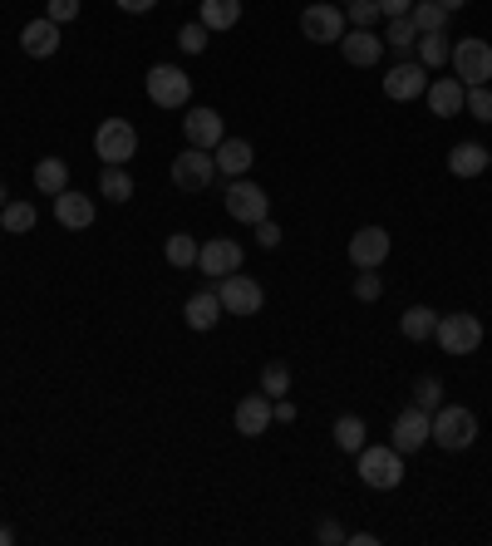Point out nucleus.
Listing matches in <instances>:
<instances>
[{
    "mask_svg": "<svg viewBox=\"0 0 492 546\" xmlns=\"http://www.w3.org/2000/svg\"><path fill=\"white\" fill-rule=\"evenodd\" d=\"M429 438L443 448V453H463V448H473V438H478V419H473V409H463V404H438V409H433V424H429Z\"/></svg>",
    "mask_w": 492,
    "mask_h": 546,
    "instance_id": "1",
    "label": "nucleus"
},
{
    "mask_svg": "<svg viewBox=\"0 0 492 546\" xmlns=\"http://www.w3.org/2000/svg\"><path fill=\"white\" fill-rule=\"evenodd\" d=\"M433 340L443 345V355H473V350L483 345V320H478V315H468V310L438 315Z\"/></svg>",
    "mask_w": 492,
    "mask_h": 546,
    "instance_id": "2",
    "label": "nucleus"
},
{
    "mask_svg": "<svg viewBox=\"0 0 492 546\" xmlns=\"http://www.w3.org/2000/svg\"><path fill=\"white\" fill-rule=\"evenodd\" d=\"M360 478L374 492H394L404 483V453L389 443V448H360Z\"/></svg>",
    "mask_w": 492,
    "mask_h": 546,
    "instance_id": "3",
    "label": "nucleus"
},
{
    "mask_svg": "<svg viewBox=\"0 0 492 546\" xmlns=\"http://www.w3.org/2000/svg\"><path fill=\"white\" fill-rule=\"evenodd\" d=\"M94 153L109 163V168H128V158L138 153V128L128 119H104L94 133Z\"/></svg>",
    "mask_w": 492,
    "mask_h": 546,
    "instance_id": "4",
    "label": "nucleus"
},
{
    "mask_svg": "<svg viewBox=\"0 0 492 546\" xmlns=\"http://www.w3.org/2000/svg\"><path fill=\"white\" fill-rule=\"evenodd\" d=\"M148 99L158 109H183L187 99H192V79H187L178 64H153L148 69Z\"/></svg>",
    "mask_w": 492,
    "mask_h": 546,
    "instance_id": "5",
    "label": "nucleus"
},
{
    "mask_svg": "<svg viewBox=\"0 0 492 546\" xmlns=\"http://www.w3.org/2000/svg\"><path fill=\"white\" fill-rule=\"evenodd\" d=\"M217 182V158L207 153V148H187L173 158V187H183V192H207Z\"/></svg>",
    "mask_w": 492,
    "mask_h": 546,
    "instance_id": "6",
    "label": "nucleus"
},
{
    "mask_svg": "<svg viewBox=\"0 0 492 546\" xmlns=\"http://www.w3.org/2000/svg\"><path fill=\"white\" fill-rule=\"evenodd\" d=\"M448 60H453L458 79H463L468 89H473V84H488V79H492V45H488V40H478V35H473V40H458Z\"/></svg>",
    "mask_w": 492,
    "mask_h": 546,
    "instance_id": "7",
    "label": "nucleus"
},
{
    "mask_svg": "<svg viewBox=\"0 0 492 546\" xmlns=\"http://www.w3.org/2000/svg\"><path fill=\"white\" fill-rule=\"evenodd\" d=\"M227 212L237 217V222H266L271 217V197L256 187V182H246V178H232L227 182Z\"/></svg>",
    "mask_w": 492,
    "mask_h": 546,
    "instance_id": "8",
    "label": "nucleus"
},
{
    "mask_svg": "<svg viewBox=\"0 0 492 546\" xmlns=\"http://www.w3.org/2000/svg\"><path fill=\"white\" fill-rule=\"evenodd\" d=\"M217 301H222V310H227V315H256V310L266 305V291H261L251 276L232 271V276H222V286H217Z\"/></svg>",
    "mask_w": 492,
    "mask_h": 546,
    "instance_id": "9",
    "label": "nucleus"
},
{
    "mask_svg": "<svg viewBox=\"0 0 492 546\" xmlns=\"http://www.w3.org/2000/svg\"><path fill=\"white\" fill-rule=\"evenodd\" d=\"M301 35L315 40V45H340V35H345V10H335V5H306V10H301Z\"/></svg>",
    "mask_w": 492,
    "mask_h": 546,
    "instance_id": "10",
    "label": "nucleus"
},
{
    "mask_svg": "<svg viewBox=\"0 0 492 546\" xmlns=\"http://www.w3.org/2000/svg\"><path fill=\"white\" fill-rule=\"evenodd\" d=\"M424 89H429V69H424V64H414V60L394 64V69L384 74V94H389V99H399V104L419 99Z\"/></svg>",
    "mask_w": 492,
    "mask_h": 546,
    "instance_id": "11",
    "label": "nucleus"
},
{
    "mask_svg": "<svg viewBox=\"0 0 492 546\" xmlns=\"http://www.w3.org/2000/svg\"><path fill=\"white\" fill-rule=\"evenodd\" d=\"M429 424H433L429 409L409 404V409L394 419V448H399V453H419V448L429 443Z\"/></svg>",
    "mask_w": 492,
    "mask_h": 546,
    "instance_id": "12",
    "label": "nucleus"
},
{
    "mask_svg": "<svg viewBox=\"0 0 492 546\" xmlns=\"http://www.w3.org/2000/svg\"><path fill=\"white\" fill-rule=\"evenodd\" d=\"M197 271L202 276H232V271H242V246L227 242V237H212V242L197 251Z\"/></svg>",
    "mask_w": 492,
    "mask_h": 546,
    "instance_id": "13",
    "label": "nucleus"
},
{
    "mask_svg": "<svg viewBox=\"0 0 492 546\" xmlns=\"http://www.w3.org/2000/svg\"><path fill=\"white\" fill-rule=\"evenodd\" d=\"M183 133H187V148H217L222 138H227V128H222V114L217 109H192L183 119Z\"/></svg>",
    "mask_w": 492,
    "mask_h": 546,
    "instance_id": "14",
    "label": "nucleus"
},
{
    "mask_svg": "<svg viewBox=\"0 0 492 546\" xmlns=\"http://www.w3.org/2000/svg\"><path fill=\"white\" fill-rule=\"evenodd\" d=\"M384 256H389V232H384V227H360V232L350 237V261H355L360 271L384 266Z\"/></svg>",
    "mask_w": 492,
    "mask_h": 546,
    "instance_id": "15",
    "label": "nucleus"
},
{
    "mask_svg": "<svg viewBox=\"0 0 492 546\" xmlns=\"http://www.w3.org/2000/svg\"><path fill=\"white\" fill-rule=\"evenodd\" d=\"M20 50H25L30 60H50V55L60 50V25H55L50 15H40V20H30V25L20 30Z\"/></svg>",
    "mask_w": 492,
    "mask_h": 546,
    "instance_id": "16",
    "label": "nucleus"
},
{
    "mask_svg": "<svg viewBox=\"0 0 492 546\" xmlns=\"http://www.w3.org/2000/svg\"><path fill=\"white\" fill-rule=\"evenodd\" d=\"M55 222L69 227V232L94 227V197H89V192H69V187H64L60 197H55Z\"/></svg>",
    "mask_w": 492,
    "mask_h": 546,
    "instance_id": "17",
    "label": "nucleus"
},
{
    "mask_svg": "<svg viewBox=\"0 0 492 546\" xmlns=\"http://www.w3.org/2000/svg\"><path fill=\"white\" fill-rule=\"evenodd\" d=\"M429 109L438 119H453V114H463V99H468V84L463 79H429Z\"/></svg>",
    "mask_w": 492,
    "mask_h": 546,
    "instance_id": "18",
    "label": "nucleus"
},
{
    "mask_svg": "<svg viewBox=\"0 0 492 546\" xmlns=\"http://www.w3.org/2000/svg\"><path fill=\"white\" fill-rule=\"evenodd\" d=\"M340 55L355 64V69H369V64H379V55H384V40L369 35V30H345L340 35Z\"/></svg>",
    "mask_w": 492,
    "mask_h": 546,
    "instance_id": "19",
    "label": "nucleus"
},
{
    "mask_svg": "<svg viewBox=\"0 0 492 546\" xmlns=\"http://www.w3.org/2000/svg\"><path fill=\"white\" fill-rule=\"evenodd\" d=\"M212 158H217V173H227V178H242L246 168L256 163V153H251L246 138H222V143L212 148Z\"/></svg>",
    "mask_w": 492,
    "mask_h": 546,
    "instance_id": "20",
    "label": "nucleus"
},
{
    "mask_svg": "<svg viewBox=\"0 0 492 546\" xmlns=\"http://www.w3.org/2000/svg\"><path fill=\"white\" fill-rule=\"evenodd\" d=\"M266 428H271V394H246L242 404H237V433L256 438Z\"/></svg>",
    "mask_w": 492,
    "mask_h": 546,
    "instance_id": "21",
    "label": "nucleus"
},
{
    "mask_svg": "<svg viewBox=\"0 0 492 546\" xmlns=\"http://www.w3.org/2000/svg\"><path fill=\"white\" fill-rule=\"evenodd\" d=\"M222 315H227V310L217 301V291H197V296H187V305H183V320L192 330H212Z\"/></svg>",
    "mask_w": 492,
    "mask_h": 546,
    "instance_id": "22",
    "label": "nucleus"
},
{
    "mask_svg": "<svg viewBox=\"0 0 492 546\" xmlns=\"http://www.w3.org/2000/svg\"><path fill=\"white\" fill-rule=\"evenodd\" d=\"M488 163H492V153L483 143H458V148L448 153V173H453V178H478Z\"/></svg>",
    "mask_w": 492,
    "mask_h": 546,
    "instance_id": "23",
    "label": "nucleus"
},
{
    "mask_svg": "<svg viewBox=\"0 0 492 546\" xmlns=\"http://www.w3.org/2000/svg\"><path fill=\"white\" fill-rule=\"evenodd\" d=\"M433 325H438V310H429V305H414V310H404V320H399L404 340H414V345L433 340Z\"/></svg>",
    "mask_w": 492,
    "mask_h": 546,
    "instance_id": "24",
    "label": "nucleus"
},
{
    "mask_svg": "<svg viewBox=\"0 0 492 546\" xmlns=\"http://www.w3.org/2000/svg\"><path fill=\"white\" fill-rule=\"evenodd\" d=\"M35 187L50 192V197H60L64 187H69V163L64 158H40L35 163Z\"/></svg>",
    "mask_w": 492,
    "mask_h": 546,
    "instance_id": "25",
    "label": "nucleus"
},
{
    "mask_svg": "<svg viewBox=\"0 0 492 546\" xmlns=\"http://www.w3.org/2000/svg\"><path fill=\"white\" fill-rule=\"evenodd\" d=\"M242 20V0H202V25L207 30H232Z\"/></svg>",
    "mask_w": 492,
    "mask_h": 546,
    "instance_id": "26",
    "label": "nucleus"
},
{
    "mask_svg": "<svg viewBox=\"0 0 492 546\" xmlns=\"http://www.w3.org/2000/svg\"><path fill=\"white\" fill-rule=\"evenodd\" d=\"M409 20H414L419 35H438V30L448 25V10H443L438 0H414V5H409Z\"/></svg>",
    "mask_w": 492,
    "mask_h": 546,
    "instance_id": "27",
    "label": "nucleus"
},
{
    "mask_svg": "<svg viewBox=\"0 0 492 546\" xmlns=\"http://www.w3.org/2000/svg\"><path fill=\"white\" fill-rule=\"evenodd\" d=\"M35 222H40V212H35L30 202H5V207H0V232H15V237H20V232H30Z\"/></svg>",
    "mask_w": 492,
    "mask_h": 546,
    "instance_id": "28",
    "label": "nucleus"
},
{
    "mask_svg": "<svg viewBox=\"0 0 492 546\" xmlns=\"http://www.w3.org/2000/svg\"><path fill=\"white\" fill-rule=\"evenodd\" d=\"M99 197H109V202H128V197H133V178H128V168H109V163H104V173H99Z\"/></svg>",
    "mask_w": 492,
    "mask_h": 546,
    "instance_id": "29",
    "label": "nucleus"
},
{
    "mask_svg": "<svg viewBox=\"0 0 492 546\" xmlns=\"http://www.w3.org/2000/svg\"><path fill=\"white\" fill-rule=\"evenodd\" d=\"M384 45H389V50H399V55H409V50L419 45V30H414V20H409V15L389 20V35H384Z\"/></svg>",
    "mask_w": 492,
    "mask_h": 546,
    "instance_id": "30",
    "label": "nucleus"
},
{
    "mask_svg": "<svg viewBox=\"0 0 492 546\" xmlns=\"http://www.w3.org/2000/svg\"><path fill=\"white\" fill-rule=\"evenodd\" d=\"M335 443H340L345 453H360V448H365V419H355V414L335 419Z\"/></svg>",
    "mask_w": 492,
    "mask_h": 546,
    "instance_id": "31",
    "label": "nucleus"
},
{
    "mask_svg": "<svg viewBox=\"0 0 492 546\" xmlns=\"http://www.w3.org/2000/svg\"><path fill=\"white\" fill-rule=\"evenodd\" d=\"M414 50H419V64H424V69H438V64L453 55V45L443 40V30H438V35H419V45H414Z\"/></svg>",
    "mask_w": 492,
    "mask_h": 546,
    "instance_id": "32",
    "label": "nucleus"
},
{
    "mask_svg": "<svg viewBox=\"0 0 492 546\" xmlns=\"http://www.w3.org/2000/svg\"><path fill=\"white\" fill-rule=\"evenodd\" d=\"M197 237H187V232H178V237H168V261L178 266V271H187V266H197Z\"/></svg>",
    "mask_w": 492,
    "mask_h": 546,
    "instance_id": "33",
    "label": "nucleus"
},
{
    "mask_svg": "<svg viewBox=\"0 0 492 546\" xmlns=\"http://www.w3.org/2000/svg\"><path fill=\"white\" fill-rule=\"evenodd\" d=\"M463 109H468L478 123H492V89H488V84H473V89H468V99H463Z\"/></svg>",
    "mask_w": 492,
    "mask_h": 546,
    "instance_id": "34",
    "label": "nucleus"
},
{
    "mask_svg": "<svg viewBox=\"0 0 492 546\" xmlns=\"http://www.w3.org/2000/svg\"><path fill=\"white\" fill-rule=\"evenodd\" d=\"M379 15H384V10H379V0H350V5H345V20H350L355 30H369Z\"/></svg>",
    "mask_w": 492,
    "mask_h": 546,
    "instance_id": "35",
    "label": "nucleus"
},
{
    "mask_svg": "<svg viewBox=\"0 0 492 546\" xmlns=\"http://www.w3.org/2000/svg\"><path fill=\"white\" fill-rule=\"evenodd\" d=\"M286 389H291V369L281 360L266 364V369H261V394H286Z\"/></svg>",
    "mask_w": 492,
    "mask_h": 546,
    "instance_id": "36",
    "label": "nucleus"
},
{
    "mask_svg": "<svg viewBox=\"0 0 492 546\" xmlns=\"http://www.w3.org/2000/svg\"><path fill=\"white\" fill-rule=\"evenodd\" d=\"M414 404H419V409H429V414L443 404V384H438L433 374H424V379L414 384Z\"/></svg>",
    "mask_w": 492,
    "mask_h": 546,
    "instance_id": "37",
    "label": "nucleus"
},
{
    "mask_svg": "<svg viewBox=\"0 0 492 546\" xmlns=\"http://www.w3.org/2000/svg\"><path fill=\"white\" fill-rule=\"evenodd\" d=\"M178 45H183L187 55H202V50H207V25H202V20H197V25H183V30H178Z\"/></svg>",
    "mask_w": 492,
    "mask_h": 546,
    "instance_id": "38",
    "label": "nucleus"
},
{
    "mask_svg": "<svg viewBox=\"0 0 492 546\" xmlns=\"http://www.w3.org/2000/svg\"><path fill=\"white\" fill-rule=\"evenodd\" d=\"M379 291H384V286H379L374 271H360V276H355V296H360V301H379Z\"/></svg>",
    "mask_w": 492,
    "mask_h": 546,
    "instance_id": "39",
    "label": "nucleus"
},
{
    "mask_svg": "<svg viewBox=\"0 0 492 546\" xmlns=\"http://www.w3.org/2000/svg\"><path fill=\"white\" fill-rule=\"evenodd\" d=\"M55 25H69L74 15H79V0H50V10H45Z\"/></svg>",
    "mask_w": 492,
    "mask_h": 546,
    "instance_id": "40",
    "label": "nucleus"
},
{
    "mask_svg": "<svg viewBox=\"0 0 492 546\" xmlns=\"http://www.w3.org/2000/svg\"><path fill=\"white\" fill-rule=\"evenodd\" d=\"M256 242L266 246V251H276V246H281V227H276L271 217H266V222H256Z\"/></svg>",
    "mask_w": 492,
    "mask_h": 546,
    "instance_id": "41",
    "label": "nucleus"
},
{
    "mask_svg": "<svg viewBox=\"0 0 492 546\" xmlns=\"http://www.w3.org/2000/svg\"><path fill=\"white\" fill-rule=\"evenodd\" d=\"M315 537H320V542H325V546L345 542V532H340V522H330V517H325V522H320V527H315Z\"/></svg>",
    "mask_w": 492,
    "mask_h": 546,
    "instance_id": "42",
    "label": "nucleus"
},
{
    "mask_svg": "<svg viewBox=\"0 0 492 546\" xmlns=\"http://www.w3.org/2000/svg\"><path fill=\"white\" fill-rule=\"evenodd\" d=\"M409 5H414V0H379V10H384L389 20H399V15H409Z\"/></svg>",
    "mask_w": 492,
    "mask_h": 546,
    "instance_id": "43",
    "label": "nucleus"
},
{
    "mask_svg": "<svg viewBox=\"0 0 492 546\" xmlns=\"http://www.w3.org/2000/svg\"><path fill=\"white\" fill-rule=\"evenodd\" d=\"M158 0H119V10H128V15H143V10H153Z\"/></svg>",
    "mask_w": 492,
    "mask_h": 546,
    "instance_id": "44",
    "label": "nucleus"
},
{
    "mask_svg": "<svg viewBox=\"0 0 492 546\" xmlns=\"http://www.w3.org/2000/svg\"><path fill=\"white\" fill-rule=\"evenodd\" d=\"M271 419H281V424H291V419H296V409H291V404L281 399V404H271Z\"/></svg>",
    "mask_w": 492,
    "mask_h": 546,
    "instance_id": "45",
    "label": "nucleus"
},
{
    "mask_svg": "<svg viewBox=\"0 0 492 546\" xmlns=\"http://www.w3.org/2000/svg\"><path fill=\"white\" fill-rule=\"evenodd\" d=\"M345 542H355V546H374L379 537H374V532H355V537H345Z\"/></svg>",
    "mask_w": 492,
    "mask_h": 546,
    "instance_id": "46",
    "label": "nucleus"
},
{
    "mask_svg": "<svg viewBox=\"0 0 492 546\" xmlns=\"http://www.w3.org/2000/svg\"><path fill=\"white\" fill-rule=\"evenodd\" d=\"M438 5H443V10H448V15H453V10H463V5H468V0H438Z\"/></svg>",
    "mask_w": 492,
    "mask_h": 546,
    "instance_id": "47",
    "label": "nucleus"
},
{
    "mask_svg": "<svg viewBox=\"0 0 492 546\" xmlns=\"http://www.w3.org/2000/svg\"><path fill=\"white\" fill-rule=\"evenodd\" d=\"M15 542V532H10V527H0V546H10Z\"/></svg>",
    "mask_w": 492,
    "mask_h": 546,
    "instance_id": "48",
    "label": "nucleus"
},
{
    "mask_svg": "<svg viewBox=\"0 0 492 546\" xmlns=\"http://www.w3.org/2000/svg\"><path fill=\"white\" fill-rule=\"evenodd\" d=\"M5 202H10V192H5V182H0V207H5Z\"/></svg>",
    "mask_w": 492,
    "mask_h": 546,
    "instance_id": "49",
    "label": "nucleus"
},
{
    "mask_svg": "<svg viewBox=\"0 0 492 546\" xmlns=\"http://www.w3.org/2000/svg\"><path fill=\"white\" fill-rule=\"evenodd\" d=\"M345 5H350V0H345Z\"/></svg>",
    "mask_w": 492,
    "mask_h": 546,
    "instance_id": "50",
    "label": "nucleus"
}]
</instances>
